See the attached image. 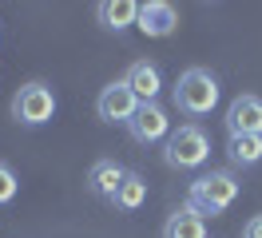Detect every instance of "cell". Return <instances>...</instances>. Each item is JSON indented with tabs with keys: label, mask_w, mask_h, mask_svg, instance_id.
<instances>
[{
	"label": "cell",
	"mask_w": 262,
	"mask_h": 238,
	"mask_svg": "<svg viewBox=\"0 0 262 238\" xmlns=\"http://www.w3.org/2000/svg\"><path fill=\"white\" fill-rule=\"evenodd\" d=\"M163 238H207V222L191 206H183V210H175L163 222Z\"/></svg>",
	"instance_id": "obj_13"
},
{
	"label": "cell",
	"mask_w": 262,
	"mask_h": 238,
	"mask_svg": "<svg viewBox=\"0 0 262 238\" xmlns=\"http://www.w3.org/2000/svg\"><path fill=\"white\" fill-rule=\"evenodd\" d=\"M227 159L234 167H258L262 163V135H230L227 139Z\"/></svg>",
	"instance_id": "obj_14"
},
{
	"label": "cell",
	"mask_w": 262,
	"mask_h": 238,
	"mask_svg": "<svg viewBox=\"0 0 262 238\" xmlns=\"http://www.w3.org/2000/svg\"><path fill=\"white\" fill-rule=\"evenodd\" d=\"M96 111H99V119H103V123H131V119H135V111H139V95L131 92L123 79H115V83H107V88L99 92Z\"/></svg>",
	"instance_id": "obj_6"
},
{
	"label": "cell",
	"mask_w": 262,
	"mask_h": 238,
	"mask_svg": "<svg viewBox=\"0 0 262 238\" xmlns=\"http://www.w3.org/2000/svg\"><path fill=\"white\" fill-rule=\"evenodd\" d=\"M238 190H243V183L234 179V171H207L187 187V206L195 214H223L238 199Z\"/></svg>",
	"instance_id": "obj_2"
},
{
	"label": "cell",
	"mask_w": 262,
	"mask_h": 238,
	"mask_svg": "<svg viewBox=\"0 0 262 238\" xmlns=\"http://www.w3.org/2000/svg\"><path fill=\"white\" fill-rule=\"evenodd\" d=\"M139 8L143 4H135V0H103L96 8V16L107 32H127L131 24H139Z\"/></svg>",
	"instance_id": "obj_11"
},
{
	"label": "cell",
	"mask_w": 262,
	"mask_h": 238,
	"mask_svg": "<svg viewBox=\"0 0 262 238\" xmlns=\"http://www.w3.org/2000/svg\"><path fill=\"white\" fill-rule=\"evenodd\" d=\"M123 179H127V171H123L115 159H96L92 171H88V190H92L96 199H107V203H112Z\"/></svg>",
	"instance_id": "obj_10"
},
{
	"label": "cell",
	"mask_w": 262,
	"mask_h": 238,
	"mask_svg": "<svg viewBox=\"0 0 262 238\" xmlns=\"http://www.w3.org/2000/svg\"><path fill=\"white\" fill-rule=\"evenodd\" d=\"M16 190H20V183H16V175H12V167H8V163H0V206L12 203V199H16Z\"/></svg>",
	"instance_id": "obj_15"
},
{
	"label": "cell",
	"mask_w": 262,
	"mask_h": 238,
	"mask_svg": "<svg viewBox=\"0 0 262 238\" xmlns=\"http://www.w3.org/2000/svg\"><path fill=\"white\" fill-rule=\"evenodd\" d=\"M219 95H223V88H219V79H214L207 68H187L179 76V83H175L171 99H175V107H179L183 115L203 119V115H211V111L219 107Z\"/></svg>",
	"instance_id": "obj_1"
},
{
	"label": "cell",
	"mask_w": 262,
	"mask_h": 238,
	"mask_svg": "<svg viewBox=\"0 0 262 238\" xmlns=\"http://www.w3.org/2000/svg\"><path fill=\"white\" fill-rule=\"evenodd\" d=\"M211 159V139L199 123H183L175 127L163 143V163L175 171H199L203 163Z\"/></svg>",
	"instance_id": "obj_3"
},
{
	"label": "cell",
	"mask_w": 262,
	"mask_h": 238,
	"mask_svg": "<svg viewBox=\"0 0 262 238\" xmlns=\"http://www.w3.org/2000/svg\"><path fill=\"white\" fill-rule=\"evenodd\" d=\"M127 131L139 147L167 143V135H171V115H167V107L159 99H155V103H139V111H135V119L127 123Z\"/></svg>",
	"instance_id": "obj_5"
},
{
	"label": "cell",
	"mask_w": 262,
	"mask_h": 238,
	"mask_svg": "<svg viewBox=\"0 0 262 238\" xmlns=\"http://www.w3.org/2000/svg\"><path fill=\"white\" fill-rule=\"evenodd\" d=\"M243 238H262V214H254V219L243 226Z\"/></svg>",
	"instance_id": "obj_16"
},
{
	"label": "cell",
	"mask_w": 262,
	"mask_h": 238,
	"mask_svg": "<svg viewBox=\"0 0 262 238\" xmlns=\"http://www.w3.org/2000/svg\"><path fill=\"white\" fill-rule=\"evenodd\" d=\"M135 28L143 32V36H151V40H163V36H171V32L179 28V12L167 0H151V4L139 8V24Z\"/></svg>",
	"instance_id": "obj_8"
},
{
	"label": "cell",
	"mask_w": 262,
	"mask_h": 238,
	"mask_svg": "<svg viewBox=\"0 0 262 238\" xmlns=\"http://www.w3.org/2000/svg\"><path fill=\"white\" fill-rule=\"evenodd\" d=\"M227 131L230 135H262V99L258 95H238V99H230Z\"/></svg>",
	"instance_id": "obj_7"
},
{
	"label": "cell",
	"mask_w": 262,
	"mask_h": 238,
	"mask_svg": "<svg viewBox=\"0 0 262 238\" xmlns=\"http://www.w3.org/2000/svg\"><path fill=\"white\" fill-rule=\"evenodd\" d=\"M143 203H147V179H143L139 171H127V179H123V183H119V190H115L112 206H119L123 214H135Z\"/></svg>",
	"instance_id": "obj_12"
},
{
	"label": "cell",
	"mask_w": 262,
	"mask_h": 238,
	"mask_svg": "<svg viewBox=\"0 0 262 238\" xmlns=\"http://www.w3.org/2000/svg\"><path fill=\"white\" fill-rule=\"evenodd\" d=\"M123 83L139 95V103H155V95L163 92V76H159V68H155L151 60H135V63L127 68Z\"/></svg>",
	"instance_id": "obj_9"
},
{
	"label": "cell",
	"mask_w": 262,
	"mask_h": 238,
	"mask_svg": "<svg viewBox=\"0 0 262 238\" xmlns=\"http://www.w3.org/2000/svg\"><path fill=\"white\" fill-rule=\"evenodd\" d=\"M56 115V95L44 79H28L16 95H12V119L20 127H44Z\"/></svg>",
	"instance_id": "obj_4"
}]
</instances>
